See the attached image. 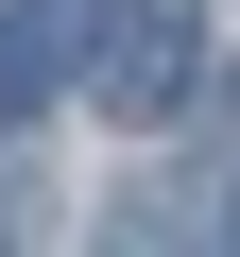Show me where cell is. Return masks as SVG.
I'll use <instances>...</instances> for the list:
<instances>
[{
	"label": "cell",
	"mask_w": 240,
	"mask_h": 257,
	"mask_svg": "<svg viewBox=\"0 0 240 257\" xmlns=\"http://www.w3.org/2000/svg\"><path fill=\"white\" fill-rule=\"evenodd\" d=\"M86 69H103V120H172L206 86V0H103Z\"/></svg>",
	"instance_id": "1"
},
{
	"label": "cell",
	"mask_w": 240,
	"mask_h": 257,
	"mask_svg": "<svg viewBox=\"0 0 240 257\" xmlns=\"http://www.w3.org/2000/svg\"><path fill=\"white\" fill-rule=\"evenodd\" d=\"M69 86V18H52V0H0V120H35Z\"/></svg>",
	"instance_id": "2"
},
{
	"label": "cell",
	"mask_w": 240,
	"mask_h": 257,
	"mask_svg": "<svg viewBox=\"0 0 240 257\" xmlns=\"http://www.w3.org/2000/svg\"><path fill=\"white\" fill-rule=\"evenodd\" d=\"M103 257H189V206H172V189H138V206L103 223Z\"/></svg>",
	"instance_id": "3"
},
{
	"label": "cell",
	"mask_w": 240,
	"mask_h": 257,
	"mask_svg": "<svg viewBox=\"0 0 240 257\" xmlns=\"http://www.w3.org/2000/svg\"><path fill=\"white\" fill-rule=\"evenodd\" d=\"M223 257H240V206H223Z\"/></svg>",
	"instance_id": "4"
}]
</instances>
